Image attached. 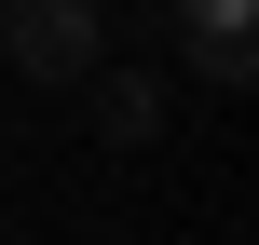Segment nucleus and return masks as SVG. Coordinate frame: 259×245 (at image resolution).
Returning <instances> with one entry per match:
<instances>
[{"label":"nucleus","mask_w":259,"mask_h":245,"mask_svg":"<svg viewBox=\"0 0 259 245\" xmlns=\"http://www.w3.org/2000/svg\"><path fill=\"white\" fill-rule=\"evenodd\" d=\"M96 55H109V0H0V68L14 82H55L68 95Z\"/></svg>","instance_id":"obj_1"},{"label":"nucleus","mask_w":259,"mask_h":245,"mask_svg":"<svg viewBox=\"0 0 259 245\" xmlns=\"http://www.w3.org/2000/svg\"><path fill=\"white\" fill-rule=\"evenodd\" d=\"M150 41H178V55H191V82H219V95H232V82L259 68V0H164V14H150Z\"/></svg>","instance_id":"obj_2"},{"label":"nucleus","mask_w":259,"mask_h":245,"mask_svg":"<svg viewBox=\"0 0 259 245\" xmlns=\"http://www.w3.org/2000/svg\"><path fill=\"white\" fill-rule=\"evenodd\" d=\"M82 109H96L109 150H150V136H164V82H150V68H109V55H96V68H82Z\"/></svg>","instance_id":"obj_3"}]
</instances>
